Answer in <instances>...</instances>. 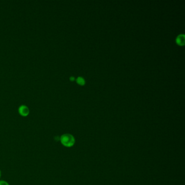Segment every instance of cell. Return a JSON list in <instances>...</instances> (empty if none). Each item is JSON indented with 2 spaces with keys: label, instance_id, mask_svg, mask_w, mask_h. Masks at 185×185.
Instances as JSON below:
<instances>
[{
  "label": "cell",
  "instance_id": "2",
  "mask_svg": "<svg viewBox=\"0 0 185 185\" xmlns=\"http://www.w3.org/2000/svg\"><path fill=\"white\" fill-rule=\"evenodd\" d=\"M19 113L23 117H26L30 113V109L27 106L21 105L19 106L18 109Z\"/></svg>",
  "mask_w": 185,
  "mask_h": 185
},
{
  "label": "cell",
  "instance_id": "1",
  "mask_svg": "<svg viewBox=\"0 0 185 185\" xmlns=\"http://www.w3.org/2000/svg\"><path fill=\"white\" fill-rule=\"evenodd\" d=\"M61 143L66 147H71L75 143V139L74 136L70 134H65L61 136L60 138Z\"/></svg>",
  "mask_w": 185,
  "mask_h": 185
},
{
  "label": "cell",
  "instance_id": "7",
  "mask_svg": "<svg viewBox=\"0 0 185 185\" xmlns=\"http://www.w3.org/2000/svg\"><path fill=\"white\" fill-rule=\"evenodd\" d=\"M1 172L0 170V178H1Z\"/></svg>",
  "mask_w": 185,
  "mask_h": 185
},
{
  "label": "cell",
  "instance_id": "3",
  "mask_svg": "<svg viewBox=\"0 0 185 185\" xmlns=\"http://www.w3.org/2000/svg\"><path fill=\"white\" fill-rule=\"evenodd\" d=\"M177 44L180 46H184L185 45V37L184 34L179 35L176 39Z\"/></svg>",
  "mask_w": 185,
  "mask_h": 185
},
{
  "label": "cell",
  "instance_id": "5",
  "mask_svg": "<svg viewBox=\"0 0 185 185\" xmlns=\"http://www.w3.org/2000/svg\"><path fill=\"white\" fill-rule=\"evenodd\" d=\"M0 185H9V184L6 181L0 180Z\"/></svg>",
  "mask_w": 185,
  "mask_h": 185
},
{
  "label": "cell",
  "instance_id": "6",
  "mask_svg": "<svg viewBox=\"0 0 185 185\" xmlns=\"http://www.w3.org/2000/svg\"><path fill=\"white\" fill-rule=\"evenodd\" d=\"M70 80H71V81H73V80H75V78H74L73 77H71L70 78Z\"/></svg>",
  "mask_w": 185,
  "mask_h": 185
},
{
  "label": "cell",
  "instance_id": "4",
  "mask_svg": "<svg viewBox=\"0 0 185 185\" xmlns=\"http://www.w3.org/2000/svg\"><path fill=\"white\" fill-rule=\"evenodd\" d=\"M77 82L80 85H84L85 84V80L82 77H78L77 79Z\"/></svg>",
  "mask_w": 185,
  "mask_h": 185
}]
</instances>
